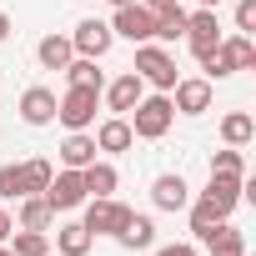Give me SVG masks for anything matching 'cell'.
Wrapping results in <instances>:
<instances>
[{"label": "cell", "mask_w": 256, "mask_h": 256, "mask_svg": "<svg viewBox=\"0 0 256 256\" xmlns=\"http://www.w3.org/2000/svg\"><path fill=\"white\" fill-rule=\"evenodd\" d=\"M251 136H256V120H251L246 110H231V116L221 120V141H226V146H251Z\"/></svg>", "instance_id": "22"}, {"label": "cell", "mask_w": 256, "mask_h": 256, "mask_svg": "<svg viewBox=\"0 0 256 256\" xmlns=\"http://www.w3.org/2000/svg\"><path fill=\"white\" fill-rule=\"evenodd\" d=\"M181 36H186V10H181V6L161 10V16H156V30H151V40H181Z\"/></svg>", "instance_id": "28"}, {"label": "cell", "mask_w": 256, "mask_h": 256, "mask_svg": "<svg viewBox=\"0 0 256 256\" xmlns=\"http://www.w3.org/2000/svg\"><path fill=\"white\" fill-rule=\"evenodd\" d=\"M96 161V136H86V131H70L66 136V146H60V166H70V171H86Z\"/></svg>", "instance_id": "15"}, {"label": "cell", "mask_w": 256, "mask_h": 256, "mask_svg": "<svg viewBox=\"0 0 256 256\" xmlns=\"http://www.w3.org/2000/svg\"><path fill=\"white\" fill-rule=\"evenodd\" d=\"M46 201H50V211H76L80 201H86V181H80V171H60V176H50V186L40 191Z\"/></svg>", "instance_id": "8"}, {"label": "cell", "mask_w": 256, "mask_h": 256, "mask_svg": "<svg viewBox=\"0 0 256 256\" xmlns=\"http://www.w3.org/2000/svg\"><path fill=\"white\" fill-rule=\"evenodd\" d=\"M0 256H16V251H10V246H0Z\"/></svg>", "instance_id": "38"}, {"label": "cell", "mask_w": 256, "mask_h": 256, "mask_svg": "<svg viewBox=\"0 0 256 256\" xmlns=\"http://www.w3.org/2000/svg\"><path fill=\"white\" fill-rule=\"evenodd\" d=\"M196 60H201V66H206V76H211V80H226V76H236V70H231V60H226V50H221V46H216V50H206V56H196Z\"/></svg>", "instance_id": "30"}, {"label": "cell", "mask_w": 256, "mask_h": 256, "mask_svg": "<svg viewBox=\"0 0 256 256\" xmlns=\"http://www.w3.org/2000/svg\"><path fill=\"white\" fill-rule=\"evenodd\" d=\"M96 106H100V90H90V86H70V90L56 100V120L66 126V131H86V126L96 120Z\"/></svg>", "instance_id": "3"}, {"label": "cell", "mask_w": 256, "mask_h": 256, "mask_svg": "<svg viewBox=\"0 0 256 256\" xmlns=\"http://www.w3.org/2000/svg\"><path fill=\"white\" fill-rule=\"evenodd\" d=\"M151 201H156L161 211H186V206H191V186H186L176 171H166V176L151 181Z\"/></svg>", "instance_id": "10"}, {"label": "cell", "mask_w": 256, "mask_h": 256, "mask_svg": "<svg viewBox=\"0 0 256 256\" xmlns=\"http://www.w3.org/2000/svg\"><path fill=\"white\" fill-rule=\"evenodd\" d=\"M110 26L106 20H80L76 26V36H70V46H76V56H90V60H100L106 50H110Z\"/></svg>", "instance_id": "9"}, {"label": "cell", "mask_w": 256, "mask_h": 256, "mask_svg": "<svg viewBox=\"0 0 256 256\" xmlns=\"http://www.w3.org/2000/svg\"><path fill=\"white\" fill-rule=\"evenodd\" d=\"M110 6H131V0H110Z\"/></svg>", "instance_id": "39"}, {"label": "cell", "mask_w": 256, "mask_h": 256, "mask_svg": "<svg viewBox=\"0 0 256 256\" xmlns=\"http://www.w3.org/2000/svg\"><path fill=\"white\" fill-rule=\"evenodd\" d=\"M20 120H26V126H50V120H56V90L30 86V90L20 96Z\"/></svg>", "instance_id": "14"}, {"label": "cell", "mask_w": 256, "mask_h": 256, "mask_svg": "<svg viewBox=\"0 0 256 256\" xmlns=\"http://www.w3.org/2000/svg\"><path fill=\"white\" fill-rule=\"evenodd\" d=\"M236 30H241V36L256 30V0H241V6H236Z\"/></svg>", "instance_id": "32"}, {"label": "cell", "mask_w": 256, "mask_h": 256, "mask_svg": "<svg viewBox=\"0 0 256 256\" xmlns=\"http://www.w3.org/2000/svg\"><path fill=\"white\" fill-rule=\"evenodd\" d=\"M10 231H16V221H10L6 211H0V246H6V241H10Z\"/></svg>", "instance_id": "35"}, {"label": "cell", "mask_w": 256, "mask_h": 256, "mask_svg": "<svg viewBox=\"0 0 256 256\" xmlns=\"http://www.w3.org/2000/svg\"><path fill=\"white\" fill-rule=\"evenodd\" d=\"M126 221H131V206H120L110 196H90V206H86V231L90 236H116Z\"/></svg>", "instance_id": "4"}, {"label": "cell", "mask_w": 256, "mask_h": 256, "mask_svg": "<svg viewBox=\"0 0 256 256\" xmlns=\"http://www.w3.org/2000/svg\"><path fill=\"white\" fill-rule=\"evenodd\" d=\"M20 166H0V201H20Z\"/></svg>", "instance_id": "31"}, {"label": "cell", "mask_w": 256, "mask_h": 256, "mask_svg": "<svg viewBox=\"0 0 256 256\" xmlns=\"http://www.w3.org/2000/svg\"><path fill=\"white\" fill-rule=\"evenodd\" d=\"M156 256H196V246H191V241H176V246H161Z\"/></svg>", "instance_id": "33"}, {"label": "cell", "mask_w": 256, "mask_h": 256, "mask_svg": "<svg viewBox=\"0 0 256 256\" xmlns=\"http://www.w3.org/2000/svg\"><path fill=\"white\" fill-rule=\"evenodd\" d=\"M146 96V80L136 76V70H126V76H116L110 86H106V100H110V110L116 116H131V106Z\"/></svg>", "instance_id": "12"}, {"label": "cell", "mask_w": 256, "mask_h": 256, "mask_svg": "<svg viewBox=\"0 0 256 256\" xmlns=\"http://www.w3.org/2000/svg\"><path fill=\"white\" fill-rule=\"evenodd\" d=\"M66 80H70V86H90V90H100V86H106V76L96 70V60H90V56H70Z\"/></svg>", "instance_id": "26"}, {"label": "cell", "mask_w": 256, "mask_h": 256, "mask_svg": "<svg viewBox=\"0 0 256 256\" xmlns=\"http://www.w3.org/2000/svg\"><path fill=\"white\" fill-rule=\"evenodd\" d=\"M211 96H216V86H211L206 76H191V80H176V86H171V106H176L181 116L211 110Z\"/></svg>", "instance_id": "7"}, {"label": "cell", "mask_w": 256, "mask_h": 256, "mask_svg": "<svg viewBox=\"0 0 256 256\" xmlns=\"http://www.w3.org/2000/svg\"><path fill=\"white\" fill-rule=\"evenodd\" d=\"M36 56H40L46 70H66L70 56H76V46H70V36H46V40L36 46Z\"/></svg>", "instance_id": "16"}, {"label": "cell", "mask_w": 256, "mask_h": 256, "mask_svg": "<svg viewBox=\"0 0 256 256\" xmlns=\"http://www.w3.org/2000/svg\"><path fill=\"white\" fill-rule=\"evenodd\" d=\"M221 50H226V60H231V70H256V46H251V36H221Z\"/></svg>", "instance_id": "20"}, {"label": "cell", "mask_w": 256, "mask_h": 256, "mask_svg": "<svg viewBox=\"0 0 256 256\" xmlns=\"http://www.w3.org/2000/svg\"><path fill=\"white\" fill-rule=\"evenodd\" d=\"M136 146V131H131V120L126 116H110V120H100V131H96V151H110V156H120V151H131Z\"/></svg>", "instance_id": "13"}, {"label": "cell", "mask_w": 256, "mask_h": 256, "mask_svg": "<svg viewBox=\"0 0 256 256\" xmlns=\"http://www.w3.org/2000/svg\"><path fill=\"white\" fill-rule=\"evenodd\" d=\"M201 196H206L216 211H226V216H231V211H236V201L246 196V176H216V171H211V181H206V191H201Z\"/></svg>", "instance_id": "11"}, {"label": "cell", "mask_w": 256, "mask_h": 256, "mask_svg": "<svg viewBox=\"0 0 256 256\" xmlns=\"http://www.w3.org/2000/svg\"><path fill=\"white\" fill-rule=\"evenodd\" d=\"M50 221H56V211L46 196H20V226L26 231H50Z\"/></svg>", "instance_id": "21"}, {"label": "cell", "mask_w": 256, "mask_h": 256, "mask_svg": "<svg viewBox=\"0 0 256 256\" xmlns=\"http://www.w3.org/2000/svg\"><path fill=\"white\" fill-rule=\"evenodd\" d=\"M90 231H86V221H66V226H56V246H60V256H86L90 251Z\"/></svg>", "instance_id": "18"}, {"label": "cell", "mask_w": 256, "mask_h": 256, "mask_svg": "<svg viewBox=\"0 0 256 256\" xmlns=\"http://www.w3.org/2000/svg\"><path fill=\"white\" fill-rule=\"evenodd\" d=\"M10 251H16V256H50V236L16 226V231H10Z\"/></svg>", "instance_id": "24"}, {"label": "cell", "mask_w": 256, "mask_h": 256, "mask_svg": "<svg viewBox=\"0 0 256 256\" xmlns=\"http://www.w3.org/2000/svg\"><path fill=\"white\" fill-rule=\"evenodd\" d=\"M116 241H120L126 251H141V246H151V241H156V226H151V216H136V211H131V221H126V226L116 231Z\"/></svg>", "instance_id": "19"}, {"label": "cell", "mask_w": 256, "mask_h": 256, "mask_svg": "<svg viewBox=\"0 0 256 256\" xmlns=\"http://www.w3.org/2000/svg\"><path fill=\"white\" fill-rule=\"evenodd\" d=\"M80 181H86V196H110V191L120 186V176H116L110 161H90V166L80 171Z\"/></svg>", "instance_id": "17"}, {"label": "cell", "mask_w": 256, "mask_h": 256, "mask_svg": "<svg viewBox=\"0 0 256 256\" xmlns=\"http://www.w3.org/2000/svg\"><path fill=\"white\" fill-rule=\"evenodd\" d=\"M146 86H156V90H171L181 76H176V60H171V50L166 46H156V40H141L136 46V66H131Z\"/></svg>", "instance_id": "2"}, {"label": "cell", "mask_w": 256, "mask_h": 256, "mask_svg": "<svg viewBox=\"0 0 256 256\" xmlns=\"http://www.w3.org/2000/svg\"><path fill=\"white\" fill-rule=\"evenodd\" d=\"M206 246H211V256H246V241H241V231L236 226H216L211 236H206Z\"/></svg>", "instance_id": "25"}, {"label": "cell", "mask_w": 256, "mask_h": 256, "mask_svg": "<svg viewBox=\"0 0 256 256\" xmlns=\"http://www.w3.org/2000/svg\"><path fill=\"white\" fill-rule=\"evenodd\" d=\"M141 6H146L151 16H161V10H171V6H181V0H141Z\"/></svg>", "instance_id": "34"}, {"label": "cell", "mask_w": 256, "mask_h": 256, "mask_svg": "<svg viewBox=\"0 0 256 256\" xmlns=\"http://www.w3.org/2000/svg\"><path fill=\"white\" fill-rule=\"evenodd\" d=\"M186 46H191V56H206V50H216L221 46V20H216V10H196V16H186V36H181Z\"/></svg>", "instance_id": "6"}, {"label": "cell", "mask_w": 256, "mask_h": 256, "mask_svg": "<svg viewBox=\"0 0 256 256\" xmlns=\"http://www.w3.org/2000/svg\"><path fill=\"white\" fill-rule=\"evenodd\" d=\"M156 30V16L141 6V0H131V6H116V20H110V36H126V40H151Z\"/></svg>", "instance_id": "5"}, {"label": "cell", "mask_w": 256, "mask_h": 256, "mask_svg": "<svg viewBox=\"0 0 256 256\" xmlns=\"http://www.w3.org/2000/svg\"><path fill=\"white\" fill-rule=\"evenodd\" d=\"M6 36H10V16H6V10H0V40H6Z\"/></svg>", "instance_id": "36"}, {"label": "cell", "mask_w": 256, "mask_h": 256, "mask_svg": "<svg viewBox=\"0 0 256 256\" xmlns=\"http://www.w3.org/2000/svg\"><path fill=\"white\" fill-rule=\"evenodd\" d=\"M211 171L216 176H246V161H241V146H226L211 156Z\"/></svg>", "instance_id": "29"}, {"label": "cell", "mask_w": 256, "mask_h": 256, "mask_svg": "<svg viewBox=\"0 0 256 256\" xmlns=\"http://www.w3.org/2000/svg\"><path fill=\"white\" fill-rule=\"evenodd\" d=\"M201 6H206V10H216V6H221V0H201Z\"/></svg>", "instance_id": "37"}, {"label": "cell", "mask_w": 256, "mask_h": 256, "mask_svg": "<svg viewBox=\"0 0 256 256\" xmlns=\"http://www.w3.org/2000/svg\"><path fill=\"white\" fill-rule=\"evenodd\" d=\"M50 176H56L50 161H40V156H36V161H20V191H26V196H40V191L50 186Z\"/></svg>", "instance_id": "23"}, {"label": "cell", "mask_w": 256, "mask_h": 256, "mask_svg": "<svg viewBox=\"0 0 256 256\" xmlns=\"http://www.w3.org/2000/svg\"><path fill=\"white\" fill-rule=\"evenodd\" d=\"M171 126H176V106H171V96H166V90L141 96V100L131 106V131H136L141 141H161Z\"/></svg>", "instance_id": "1"}, {"label": "cell", "mask_w": 256, "mask_h": 256, "mask_svg": "<svg viewBox=\"0 0 256 256\" xmlns=\"http://www.w3.org/2000/svg\"><path fill=\"white\" fill-rule=\"evenodd\" d=\"M221 221H226V211H216V206H211L206 196H201V201L191 206V231H196V241H206V236H211V231H216Z\"/></svg>", "instance_id": "27"}]
</instances>
